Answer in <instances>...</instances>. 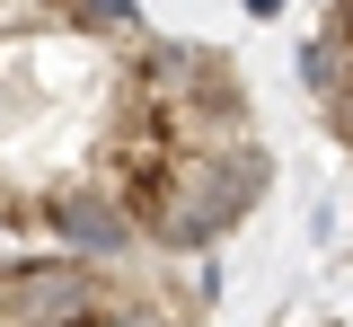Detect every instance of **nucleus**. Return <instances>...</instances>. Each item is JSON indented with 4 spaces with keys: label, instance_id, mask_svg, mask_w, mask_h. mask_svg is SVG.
Segmentation results:
<instances>
[{
    "label": "nucleus",
    "instance_id": "f257e3e1",
    "mask_svg": "<svg viewBox=\"0 0 353 327\" xmlns=\"http://www.w3.org/2000/svg\"><path fill=\"white\" fill-rule=\"evenodd\" d=\"M36 212H44V230H62V248H71V257H124L132 239H141L132 204L106 186V177H88V186H53Z\"/></svg>",
    "mask_w": 353,
    "mask_h": 327
},
{
    "label": "nucleus",
    "instance_id": "f03ea898",
    "mask_svg": "<svg viewBox=\"0 0 353 327\" xmlns=\"http://www.w3.org/2000/svg\"><path fill=\"white\" fill-rule=\"evenodd\" d=\"M44 9H53L62 27H80V36H141V27H132V18H141L132 0H44Z\"/></svg>",
    "mask_w": 353,
    "mask_h": 327
}]
</instances>
